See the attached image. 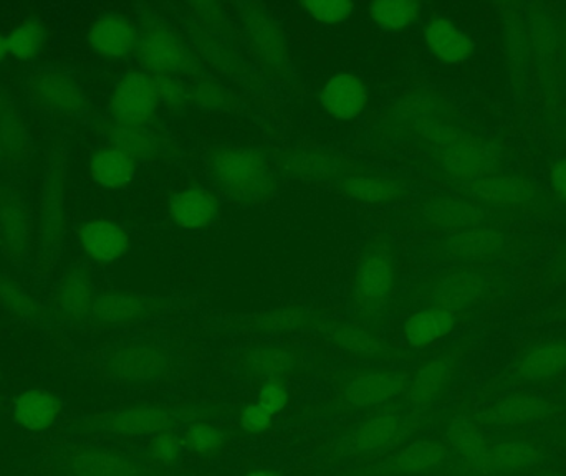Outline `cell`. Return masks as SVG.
I'll list each match as a JSON object with an SVG mask.
<instances>
[{"label":"cell","instance_id":"4316f807","mask_svg":"<svg viewBox=\"0 0 566 476\" xmlns=\"http://www.w3.org/2000/svg\"><path fill=\"white\" fill-rule=\"evenodd\" d=\"M108 139L112 146L122 149L135 161L153 158L158 151L155 136L145 126L116 121L108 128Z\"/></svg>","mask_w":566,"mask_h":476},{"label":"cell","instance_id":"3957f363","mask_svg":"<svg viewBox=\"0 0 566 476\" xmlns=\"http://www.w3.org/2000/svg\"><path fill=\"white\" fill-rule=\"evenodd\" d=\"M56 467L62 476H146L132 455L103 445H70L60 452Z\"/></svg>","mask_w":566,"mask_h":476},{"label":"cell","instance_id":"7a4b0ae2","mask_svg":"<svg viewBox=\"0 0 566 476\" xmlns=\"http://www.w3.org/2000/svg\"><path fill=\"white\" fill-rule=\"evenodd\" d=\"M65 158V152H55L53 159H50V168L46 171L39 225V252H36V268L40 269L53 268L59 256L60 243L65 235V219L62 212Z\"/></svg>","mask_w":566,"mask_h":476},{"label":"cell","instance_id":"603a6c76","mask_svg":"<svg viewBox=\"0 0 566 476\" xmlns=\"http://www.w3.org/2000/svg\"><path fill=\"white\" fill-rule=\"evenodd\" d=\"M392 283H395V273L388 260L381 256H369L359 266L358 276H356L359 302L366 308H379L391 295Z\"/></svg>","mask_w":566,"mask_h":476},{"label":"cell","instance_id":"2e32d148","mask_svg":"<svg viewBox=\"0 0 566 476\" xmlns=\"http://www.w3.org/2000/svg\"><path fill=\"white\" fill-rule=\"evenodd\" d=\"M405 385V375L396 372H366L346 385L345 399L356 408H375L401 394Z\"/></svg>","mask_w":566,"mask_h":476},{"label":"cell","instance_id":"681fc988","mask_svg":"<svg viewBox=\"0 0 566 476\" xmlns=\"http://www.w3.org/2000/svg\"><path fill=\"white\" fill-rule=\"evenodd\" d=\"M3 162H6V159H3V149L2 145H0V166H2Z\"/></svg>","mask_w":566,"mask_h":476},{"label":"cell","instance_id":"8d00e7d4","mask_svg":"<svg viewBox=\"0 0 566 476\" xmlns=\"http://www.w3.org/2000/svg\"><path fill=\"white\" fill-rule=\"evenodd\" d=\"M182 441H185L189 451L202 455V457L218 455L226 447L224 432L219 431L214 425L205 424V422L188 425L185 435H182Z\"/></svg>","mask_w":566,"mask_h":476},{"label":"cell","instance_id":"7402d4cb","mask_svg":"<svg viewBox=\"0 0 566 476\" xmlns=\"http://www.w3.org/2000/svg\"><path fill=\"white\" fill-rule=\"evenodd\" d=\"M405 432L406 422L398 415H375L353 432V447L363 454H375L398 444Z\"/></svg>","mask_w":566,"mask_h":476},{"label":"cell","instance_id":"30bf717a","mask_svg":"<svg viewBox=\"0 0 566 476\" xmlns=\"http://www.w3.org/2000/svg\"><path fill=\"white\" fill-rule=\"evenodd\" d=\"M86 40L99 56L123 59L138 45V30L126 17L105 13L92 23Z\"/></svg>","mask_w":566,"mask_h":476},{"label":"cell","instance_id":"bcb514c9","mask_svg":"<svg viewBox=\"0 0 566 476\" xmlns=\"http://www.w3.org/2000/svg\"><path fill=\"white\" fill-rule=\"evenodd\" d=\"M9 53V39L0 32V62H2Z\"/></svg>","mask_w":566,"mask_h":476},{"label":"cell","instance_id":"8992f818","mask_svg":"<svg viewBox=\"0 0 566 476\" xmlns=\"http://www.w3.org/2000/svg\"><path fill=\"white\" fill-rule=\"evenodd\" d=\"M168 411L151 405H133L119 411L106 412L88 421L86 427L98 434L119 438L156 437L172 429Z\"/></svg>","mask_w":566,"mask_h":476},{"label":"cell","instance_id":"ac0fdd59","mask_svg":"<svg viewBox=\"0 0 566 476\" xmlns=\"http://www.w3.org/2000/svg\"><path fill=\"white\" fill-rule=\"evenodd\" d=\"M218 201L205 189H186L172 195L169 202V215L172 222L185 231L209 228L218 218Z\"/></svg>","mask_w":566,"mask_h":476},{"label":"cell","instance_id":"7bdbcfd3","mask_svg":"<svg viewBox=\"0 0 566 476\" xmlns=\"http://www.w3.org/2000/svg\"><path fill=\"white\" fill-rule=\"evenodd\" d=\"M151 76L155 80L156 89H158L159 102L166 103L168 106L181 105V86L171 75H155V73H151Z\"/></svg>","mask_w":566,"mask_h":476},{"label":"cell","instance_id":"d4e9b609","mask_svg":"<svg viewBox=\"0 0 566 476\" xmlns=\"http://www.w3.org/2000/svg\"><path fill=\"white\" fill-rule=\"evenodd\" d=\"M151 299L129 295H102L93 306V318L103 325H126L151 315Z\"/></svg>","mask_w":566,"mask_h":476},{"label":"cell","instance_id":"484cf974","mask_svg":"<svg viewBox=\"0 0 566 476\" xmlns=\"http://www.w3.org/2000/svg\"><path fill=\"white\" fill-rule=\"evenodd\" d=\"M448 447L434 441L409 444L395 458V468L401 475H424L439 470L448 462Z\"/></svg>","mask_w":566,"mask_h":476},{"label":"cell","instance_id":"7c38bea8","mask_svg":"<svg viewBox=\"0 0 566 476\" xmlns=\"http://www.w3.org/2000/svg\"><path fill=\"white\" fill-rule=\"evenodd\" d=\"M98 296L88 276L82 272H70L56 285L53 305L62 321L82 325L93 318V306Z\"/></svg>","mask_w":566,"mask_h":476},{"label":"cell","instance_id":"f546056e","mask_svg":"<svg viewBox=\"0 0 566 476\" xmlns=\"http://www.w3.org/2000/svg\"><path fill=\"white\" fill-rule=\"evenodd\" d=\"M368 12L379 29L399 32L418 19L421 6L411 0H378L369 3Z\"/></svg>","mask_w":566,"mask_h":476},{"label":"cell","instance_id":"f1b7e54d","mask_svg":"<svg viewBox=\"0 0 566 476\" xmlns=\"http://www.w3.org/2000/svg\"><path fill=\"white\" fill-rule=\"evenodd\" d=\"M9 39L10 55L22 62L35 59L42 53L43 46L46 43V27L45 23L35 17L22 20L13 27L12 32L7 35Z\"/></svg>","mask_w":566,"mask_h":476},{"label":"cell","instance_id":"ffe728a7","mask_svg":"<svg viewBox=\"0 0 566 476\" xmlns=\"http://www.w3.org/2000/svg\"><path fill=\"white\" fill-rule=\"evenodd\" d=\"M0 145L7 165L22 166L32 156L29 128L12 102L0 95Z\"/></svg>","mask_w":566,"mask_h":476},{"label":"cell","instance_id":"4fadbf2b","mask_svg":"<svg viewBox=\"0 0 566 476\" xmlns=\"http://www.w3.org/2000/svg\"><path fill=\"white\" fill-rule=\"evenodd\" d=\"M83 252L99 263H112L122 258L129 248L128 232L106 219L85 222L78 231Z\"/></svg>","mask_w":566,"mask_h":476},{"label":"cell","instance_id":"c3c4849f","mask_svg":"<svg viewBox=\"0 0 566 476\" xmlns=\"http://www.w3.org/2000/svg\"><path fill=\"white\" fill-rule=\"evenodd\" d=\"M558 262H560V265L564 266L566 272V248L560 253V258H558Z\"/></svg>","mask_w":566,"mask_h":476},{"label":"cell","instance_id":"9c48e42d","mask_svg":"<svg viewBox=\"0 0 566 476\" xmlns=\"http://www.w3.org/2000/svg\"><path fill=\"white\" fill-rule=\"evenodd\" d=\"M33 245V221L25 202L19 195L0 198V246L10 262L23 265Z\"/></svg>","mask_w":566,"mask_h":476},{"label":"cell","instance_id":"74e56055","mask_svg":"<svg viewBox=\"0 0 566 476\" xmlns=\"http://www.w3.org/2000/svg\"><path fill=\"white\" fill-rule=\"evenodd\" d=\"M343 189L352 198L366 202L388 201L396 194V186L381 179L358 178L343 182Z\"/></svg>","mask_w":566,"mask_h":476},{"label":"cell","instance_id":"ba28073f","mask_svg":"<svg viewBox=\"0 0 566 476\" xmlns=\"http://www.w3.org/2000/svg\"><path fill=\"white\" fill-rule=\"evenodd\" d=\"M139 60L155 75H171L191 68V59L171 30L148 25L138 32Z\"/></svg>","mask_w":566,"mask_h":476},{"label":"cell","instance_id":"d6a6232c","mask_svg":"<svg viewBox=\"0 0 566 476\" xmlns=\"http://www.w3.org/2000/svg\"><path fill=\"white\" fill-rule=\"evenodd\" d=\"M537 458V452L531 445L521 444V442H501V444H492L488 468L518 472L534 465Z\"/></svg>","mask_w":566,"mask_h":476},{"label":"cell","instance_id":"e0dca14e","mask_svg":"<svg viewBox=\"0 0 566 476\" xmlns=\"http://www.w3.org/2000/svg\"><path fill=\"white\" fill-rule=\"evenodd\" d=\"M428 49L449 65H462L474 52L471 36L449 19H434L424 27Z\"/></svg>","mask_w":566,"mask_h":476},{"label":"cell","instance_id":"8fae6325","mask_svg":"<svg viewBox=\"0 0 566 476\" xmlns=\"http://www.w3.org/2000/svg\"><path fill=\"white\" fill-rule=\"evenodd\" d=\"M62 402L46 389H27L12 404L13 422L23 431L40 434L50 431L62 415Z\"/></svg>","mask_w":566,"mask_h":476},{"label":"cell","instance_id":"4dcf8cb0","mask_svg":"<svg viewBox=\"0 0 566 476\" xmlns=\"http://www.w3.org/2000/svg\"><path fill=\"white\" fill-rule=\"evenodd\" d=\"M449 382V366L442 361H432L426 364L409 385L408 399L415 405L432 404L444 391Z\"/></svg>","mask_w":566,"mask_h":476},{"label":"cell","instance_id":"5bb4252c","mask_svg":"<svg viewBox=\"0 0 566 476\" xmlns=\"http://www.w3.org/2000/svg\"><path fill=\"white\" fill-rule=\"evenodd\" d=\"M322 102L333 118L349 121L365 112L368 105V92L358 76L352 73H339L326 83Z\"/></svg>","mask_w":566,"mask_h":476},{"label":"cell","instance_id":"b9f144b4","mask_svg":"<svg viewBox=\"0 0 566 476\" xmlns=\"http://www.w3.org/2000/svg\"><path fill=\"white\" fill-rule=\"evenodd\" d=\"M289 399V391L279 382H268L259 391V404L271 411L274 415L285 411Z\"/></svg>","mask_w":566,"mask_h":476},{"label":"cell","instance_id":"6da1fadb","mask_svg":"<svg viewBox=\"0 0 566 476\" xmlns=\"http://www.w3.org/2000/svg\"><path fill=\"white\" fill-rule=\"evenodd\" d=\"M211 171L222 191L235 201H262L274 186L268 161L252 149H221L211 158Z\"/></svg>","mask_w":566,"mask_h":476},{"label":"cell","instance_id":"9a60e30c","mask_svg":"<svg viewBox=\"0 0 566 476\" xmlns=\"http://www.w3.org/2000/svg\"><path fill=\"white\" fill-rule=\"evenodd\" d=\"M478 198L499 208H531L538 198L537 188L518 176H491L472 184Z\"/></svg>","mask_w":566,"mask_h":476},{"label":"cell","instance_id":"f6af8a7d","mask_svg":"<svg viewBox=\"0 0 566 476\" xmlns=\"http://www.w3.org/2000/svg\"><path fill=\"white\" fill-rule=\"evenodd\" d=\"M548 181H551L552 189H554L558 195L566 199V158L558 159V161L552 166Z\"/></svg>","mask_w":566,"mask_h":476},{"label":"cell","instance_id":"277c9868","mask_svg":"<svg viewBox=\"0 0 566 476\" xmlns=\"http://www.w3.org/2000/svg\"><path fill=\"white\" fill-rule=\"evenodd\" d=\"M169 355L155 342H129L109 352L105 371L113 381L122 384H146L165 374Z\"/></svg>","mask_w":566,"mask_h":476},{"label":"cell","instance_id":"83f0119b","mask_svg":"<svg viewBox=\"0 0 566 476\" xmlns=\"http://www.w3.org/2000/svg\"><path fill=\"white\" fill-rule=\"evenodd\" d=\"M449 445L452 451L472 465L488 468L489 452L492 444L469 422H459L449 432Z\"/></svg>","mask_w":566,"mask_h":476},{"label":"cell","instance_id":"ee69618b","mask_svg":"<svg viewBox=\"0 0 566 476\" xmlns=\"http://www.w3.org/2000/svg\"><path fill=\"white\" fill-rule=\"evenodd\" d=\"M259 369H262L261 374L274 375L283 374L290 368V358L285 355H259Z\"/></svg>","mask_w":566,"mask_h":476},{"label":"cell","instance_id":"d6986e66","mask_svg":"<svg viewBox=\"0 0 566 476\" xmlns=\"http://www.w3.org/2000/svg\"><path fill=\"white\" fill-rule=\"evenodd\" d=\"M455 328L454 313L441 306H429L412 313L402 326L405 341L412 348H428L442 341Z\"/></svg>","mask_w":566,"mask_h":476},{"label":"cell","instance_id":"cb8c5ba5","mask_svg":"<svg viewBox=\"0 0 566 476\" xmlns=\"http://www.w3.org/2000/svg\"><path fill=\"white\" fill-rule=\"evenodd\" d=\"M135 159L112 145L99 148L90 162L93 181L105 189L125 188L135 176Z\"/></svg>","mask_w":566,"mask_h":476},{"label":"cell","instance_id":"836d02e7","mask_svg":"<svg viewBox=\"0 0 566 476\" xmlns=\"http://www.w3.org/2000/svg\"><path fill=\"white\" fill-rule=\"evenodd\" d=\"M0 306L22 321H40L43 318L39 303L6 275H0Z\"/></svg>","mask_w":566,"mask_h":476},{"label":"cell","instance_id":"1f68e13d","mask_svg":"<svg viewBox=\"0 0 566 476\" xmlns=\"http://www.w3.org/2000/svg\"><path fill=\"white\" fill-rule=\"evenodd\" d=\"M442 161L451 174L461 179H478L479 176L484 174L489 166V158L482 149L465 142L449 146L442 156Z\"/></svg>","mask_w":566,"mask_h":476},{"label":"cell","instance_id":"44dd1931","mask_svg":"<svg viewBox=\"0 0 566 476\" xmlns=\"http://www.w3.org/2000/svg\"><path fill=\"white\" fill-rule=\"evenodd\" d=\"M527 381H551L566 372V341H548L528 349L517 362Z\"/></svg>","mask_w":566,"mask_h":476},{"label":"cell","instance_id":"5b68a950","mask_svg":"<svg viewBox=\"0 0 566 476\" xmlns=\"http://www.w3.org/2000/svg\"><path fill=\"white\" fill-rule=\"evenodd\" d=\"M27 92L33 108L50 115L73 116L85 108L83 89L60 70H36L27 80Z\"/></svg>","mask_w":566,"mask_h":476},{"label":"cell","instance_id":"e575fe53","mask_svg":"<svg viewBox=\"0 0 566 476\" xmlns=\"http://www.w3.org/2000/svg\"><path fill=\"white\" fill-rule=\"evenodd\" d=\"M504 237L491 232H472L452 240L451 255L458 260L489 258L497 255L504 248Z\"/></svg>","mask_w":566,"mask_h":476},{"label":"cell","instance_id":"f35d334b","mask_svg":"<svg viewBox=\"0 0 566 476\" xmlns=\"http://www.w3.org/2000/svg\"><path fill=\"white\" fill-rule=\"evenodd\" d=\"M303 9L319 23L333 25L348 19L355 10V3L348 0H306Z\"/></svg>","mask_w":566,"mask_h":476},{"label":"cell","instance_id":"d590c367","mask_svg":"<svg viewBox=\"0 0 566 476\" xmlns=\"http://www.w3.org/2000/svg\"><path fill=\"white\" fill-rule=\"evenodd\" d=\"M488 292V286L479 276L464 275L449 282L441 292V308L452 311L454 308L474 305Z\"/></svg>","mask_w":566,"mask_h":476},{"label":"cell","instance_id":"ab89813d","mask_svg":"<svg viewBox=\"0 0 566 476\" xmlns=\"http://www.w3.org/2000/svg\"><path fill=\"white\" fill-rule=\"evenodd\" d=\"M149 457L163 465H172L181 457V445L171 432L156 435L149 442Z\"/></svg>","mask_w":566,"mask_h":476},{"label":"cell","instance_id":"7dc6e473","mask_svg":"<svg viewBox=\"0 0 566 476\" xmlns=\"http://www.w3.org/2000/svg\"><path fill=\"white\" fill-rule=\"evenodd\" d=\"M245 476H281L275 470H271V468H259V470L249 472Z\"/></svg>","mask_w":566,"mask_h":476},{"label":"cell","instance_id":"60d3db41","mask_svg":"<svg viewBox=\"0 0 566 476\" xmlns=\"http://www.w3.org/2000/svg\"><path fill=\"white\" fill-rule=\"evenodd\" d=\"M275 415L272 414L268 409L262 408L259 402L255 404H249L248 408L242 411L241 422L244 425L245 431L251 434H264L274 424Z\"/></svg>","mask_w":566,"mask_h":476},{"label":"cell","instance_id":"52a82bcc","mask_svg":"<svg viewBox=\"0 0 566 476\" xmlns=\"http://www.w3.org/2000/svg\"><path fill=\"white\" fill-rule=\"evenodd\" d=\"M159 105L161 102L151 73L133 72L119 80L109 108L116 121L145 126L151 121Z\"/></svg>","mask_w":566,"mask_h":476}]
</instances>
